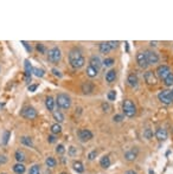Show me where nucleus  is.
<instances>
[{
    "label": "nucleus",
    "instance_id": "a18cd8bd",
    "mask_svg": "<svg viewBox=\"0 0 173 174\" xmlns=\"http://www.w3.org/2000/svg\"><path fill=\"white\" fill-rule=\"evenodd\" d=\"M102 108H103L104 111H107V113H108V111H110V107H109L108 103H103V104H102Z\"/></svg>",
    "mask_w": 173,
    "mask_h": 174
},
{
    "label": "nucleus",
    "instance_id": "8fccbe9b",
    "mask_svg": "<svg viewBox=\"0 0 173 174\" xmlns=\"http://www.w3.org/2000/svg\"><path fill=\"white\" fill-rule=\"evenodd\" d=\"M151 45H152V46H155V45H157V43H155V42H154V43H153V42H151Z\"/></svg>",
    "mask_w": 173,
    "mask_h": 174
},
{
    "label": "nucleus",
    "instance_id": "39448f33",
    "mask_svg": "<svg viewBox=\"0 0 173 174\" xmlns=\"http://www.w3.org/2000/svg\"><path fill=\"white\" fill-rule=\"evenodd\" d=\"M47 58H49V60H50L51 63H54V64L58 63V62L60 60V58H62V52H60L59 47H57V46L52 47L50 51H49V53H47Z\"/></svg>",
    "mask_w": 173,
    "mask_h": 174
},
{
    "label": "nucleus",
    "instance_id": "4c0bfd02",
    "mask_svg": "<svg viewBox=\"0 0 173 174\" xmlns=\"http://www.w3.org/2000/svg\"><path fill=\"white\" fill-rule=\"evenodd\" d=\"M10 135H11V133L10 132H5V134H4V145H6L7 142H8V139H10Z\"/></svg>",
    "mask_w": 173,
    "mask_h": 174
},
{
    "label": "nucleus",
    "instance_id": "f704fd0d",
    "mask_svg": "<svg viewBox=\"0 0 173 174\" xmlns=\"http://www.w3.org/2000/svg\"><path fill=\"white\" fill-rule=\"evenodd\" d=\"M114 63H115V60H114L113 58H106V59L103 60V63H102V64H103L104 66L108 68V66H112Z\"/></svg>",
    "mask_w": 173,
    "mask_h": 174
},
{
    "label": "nucleus",
    "instance_id": "f03ea898",
    "mask_svg": "<svg viewBox=\"0 0 173 174\" xmlns=\"http://www.w3.org/2000/svg\"><path fill=\"white\" fill-rule=\"evenodd\" d=\"M56 104L58 108L69 109L71 105V98L67 94H58L57 98H56Z\"/></svg>",
    "mask_w": 173,
    "mask_h": 174
},
{
    "label": "nucleus",
    "instance_id": "a878e982",
    "mask_svg": "<svg viewBox=\"0 0 173 174\" xmlns=\"http://www.w3.org/2000/svg\"><path fill=\"white\" fill-rule=\"evenodd\" d=\"M14 158H16V160L18 161V162H23L24 160H25V154H24V152H21V151H17L16 152V154H14Z\"/></svg>",
    "mask_w": 173,
    "mask_h": 174
},
{
    "label": "nucleus",
    "instance_id": "0eeeda50",
    "mask_svg": "<svg viewBox=\"0 0 173 174\" xmlns=\"http://www.w3.org/2000/svg\"><path fill=\"white\" fill-rule=\"evenodd\" d=\"M145 55H146V58H147V62H148V65L150 64H157L159 62V56L158 53H155L152 50H147L145 51Z\"/></svg>",
    "mask_w": 173,
    "mask_h": 174
},
{
    "label": "nucleus",
    "instance_id": "2f4dec72",
    "mask_svg": "<svg viewBox=\"0 0 173 174\" xmlns=\"http://www.w3.org/2000/svg\"><path fill=\"white\" fill-rule=\"evenodd\" d=\"M143 136H145L147 140H151V139L153 138V132H152V129H150V128L145 129V130H143Z\"/></svg>",
    "mask_w": 173,
    "mask_h": 174
},
{
    "label": "nucleus",
    "instance_id": "f8f14e48",
    "mask_svg": "<svg viewBox=\"0 0 173 174\" xmlns=\"http://www.w3.org/2000/svg\"><path fill=\"white\" fill-rule=\"evenodd\" d=\"M155 136L159 141H165L167 139V132L164 128H158L155 132Z\"/></svg>",
    "mask_w": 173,
    "mask_h": 174
},
{
    "label": "nucleus",
    "instance_id": "de8ad7c7",
    "mask_svg": "<svg viewBox=\"0 0 173 174\" xmlns=\"http://www.w3.org/2000/svg\"><path fill=\"white\" fill-rule=\"evenodd\" d=\"M52 72H54V75L55 76H58V77H62V73L57 70V69H52Z\"/></svg>",
    "mask_w": 173,
    "mask_h": 174
},
{
    "label": "nucleus",
    "instance_id": "5701e85b",
    "mask_svg": "<svg viewBox=\"0 0 173 174\" xmlns=\"http://www.w3.org/2000/svg\"><path fill=\"white\" fill-rule=\"evenodd\" d=\"M72 167H73V169H75L77 173H83L84 172V167H83L81 161H75L73 165H72Z\"/></svg>",
    "mask_w": 173,
    "mask_h": 174
},
{
    "label": "nucleus",
    "instance_id": "f257e3e1",
    "mask_svg": "<svg viewBox=\"0 0 173 174\" xmlns=\"http://www.w3.org/2000/svg\"><path fill=\"white\" fill-rule=\"evenodd\" d=\"M69 62H70V65L73 69H80L84 65L85 63V59L82 56L81 51L77 49H72L71 51L69 52Z\"/></svg>",
    "mask_w": 173,
    "mask_h": 174
},
{
    "label": "nucleus",
    "instance_id": "37998d69",
    "mask_svg": "<svg viewBox=\"0 0 173 174\" xmlns=\"http://www.w3.org/2000/svg\"><path fill=\"white\" fill-rule=\"evenodd\" d=\"M76 153H77V152H76V148H75V147H70V148H69V154H70L71 156H73Z\"/></svg>",
    "mask_w": 173,
    "mask_h": 174
},
{
    "label": "nucleus",
    "instance_id": "412c9836",
    "mask_svg": "<svg viewBox=\"0 0 173 174\" xmlns=\"http://www.w3.org/2000/svg\"><path fill=\"white\" fill-rule=\"evenodd\" d=\"M13 172L16 174H23L24 172H25V166H24L23 164H20V162H18L13 166Z\"/></svg>",
    "mask_w": 173,
    "mask_h": 174
},
{
    "label": "nucleus",
    "instance_id": "1a4fd4ad",
    "mask_svg": "<svg viewBox=\"0 0 173 174\" xmlns=\"http://www.w3.org/2000/svg\"><path fill=\"white\" fill-rule=\"evenodd\" d=\"M145 81L150 85H155L158 83V78L153 71H146L145 72Z\"/></svg>",
    "mask_w": 173,
    "mask_h": 174
},
{
    "label": "nucleus",
    "instance_id": "7ed1b4c3",
    "mask_svg": "<svg viewBox=\"0 0 173 174\" xmlns=\"http://www.w3.org/2000/svg\"><path fill=\"white\" fill-rule=\"evenodd\" d=\"M122 109H123V113L127 117H133L135 114H137V107L135 104L130 101V99H125L122 104Z\"/></svg>",
    "mask_w": 173,
    "mask_h": 174
},
{
    "label": "nucleus",
    "instance_id": "bb28decb",
    "mask_svg": "<svg viewBox=\"0 0 173 174\" xmlns=\"http://www.w3.org/2000/svg\"><path fill=\"white\" fill-rule=\"evenodd\" d=\"M20 141H21L23 145H25V146H27V147H32V146H33L32 140H31L30 138H27V136H23Z\"/></svg>",
    "mask_w": 173,
    "mask_h": 174
},
{
    "label": "nucleus",
    "instance_id": "79ce46f5",
    "mask_svg": "<svg viewBox=\"0 0 173 174\" xmlns=\"http://www.w3.org/2000/svg\"><path fill=\"white\" fill-rule=\"evenodd\" d=\"M108 44H109L110 49H115V47H117L119 42H114V40H112V42H108Z\"/></svg>",
    "mask_w": 173,
    "mask_h": 174
},
{
    "label": "nucleus",
    "instance_id": "393cba45",
    "mask_svg": "<svg viewBox=\"0 0 173 174\" xmlns=\"http://www.w3.org/2000/svg\"><path fill=\"white\" fill-rule=\"evenodd\" d=\"M98 47H100V51L102 53H108L110 50H112V49H110V46H109V44H108V42L107 43H101Z\"/></svg>",
    "mask_w": 173,
    "mask_h": 174
},
{
    "label": "nucleus",
    "instance_id": "c03bdc74",
    "mask_svg": "<svg viewBox=\"0 0 173 174\" xmlns=\"http://www.w3.org/2000/svg\"><path fill=\"white\" fill-rule=\"evenodd\" d=\"M37 88H38V85H37V84H32V85H30L29 86V91H31V92H33Z\"/></svg>",
    "mask_w": 173,
    "mask_h": 174
},
{
    "label": "nucleus",
    "instance_id": "4468645a",
    "mask_svg": "<svg viewBox=\"0 0 173 174\" xmlns=\"http://www.w3.org/2000/svg\"><path fill=\"white\" fill-rule=\"evenodd\" d=\"M138 156V149H130L125 154V159L127 161H134Z\"/></svg>",
    "mask_w": 173,
    "mask_h": 174
},
{
    "label": "nucleus",
    "instance_id": "4be33fe9",
    "mask_svg": "<svg viewBox=\"0 0 173 174\" xmlns=\"http://www.w3.org/2000/svg\"><path fill=\"white\" fill-rule=\"evenodd\" d=\"M52 116H54V119L57 121V123H60V122H63V121H64V116H63V114H62L60 111H58V110L54 111V113H52Z\"/></svg>",
    "mask_w": 173,
    "mask_h": 174
},
{
    "label": "nucleus",
    "instance_id": "aec40b11",
    "mask_svg": "<svg viewBox=\"0 0 173 174\" xmlns=\"http://www.w3.org/2000/svg\"><path fill=\"white\" fill-rule=\"evenodd\" d=\"M100 165H101L102 168H108V167L110 166V159H109L108 155H104V156L101 158V160H100Z\"/></svg>",
    "mask_w": 173,
    "mask_h": 174
},
{
    "label": "nucleus",
    "instance_id": "864d4df0",
    "mask_svg": "<svg viewBox=\"0 0 173 174\" xmlns=\"http://www.w3.org/2000/svg\"><path fill=\"white\" fill-rule=\"evenodd\" d=\"M3 174H4V173H3Z\"/></svg>",
    "mask_w": 173,
    "mask_h": 174
},
{
    "label": "nucleus",
    "instance_id": "473e14b6",
    "mask_svg": "<svg viewBox=\"0 0 173 174\" xmlns=\"http://www.w3.org/2000/svg\"><path fill=\"white\" fill-rule=\"evenodd\" d=\"M45 164H46V165H47L49 167H55L57 162H56V160H55L54 158H51V156H50V158H47V159H46Z\"/></svg>",
    "mask_w": 173,
    "mask_h": 174
},
{
    "label": "nucleus",
    "instance_id": "9b49d317",
    "mask_svg": "<svg viewBox=\"0 0 173 174\" xmlns=\"http://www.w3.org/2000/svg\"><path fill=\"white\" fill-rule=\"evenodd\" d=\"M137 62H138V64L140 68L142 69H146L148 66V62H147V58H146V55L145 52H139L137 55Z\"/></svg>",
    "mask_w": 173,
    "mask_h": 174
},
{
    "label": "nucleus",
    "instance_id": "ea45409f",
    "mask_svg": "<svg viewBox=\"0 0 173 174\" xmlns=\"http://www.w3.org/2000/svg\"><path fill=\"white\" fill-rule=\"evenodd\" d=\"M37 50L42 53H45V46L43 44H37Z\"/></svg>",
    "mask_w": 173,
    "mask_h": 174
},
{
    "label": "nucleus",
    "instance_id": "f3484780",
    "mask_svg": "<svg viewBox=\"0 0 173 174\" xmlns=\"http://www.w3.org/2000/svg\"><path fill=\"white\" fill-rule=\"evenodd\" d=\"M82 91L84 94H90L94 91V84L90 82H85L82 84Z\"/></svg>",
    "mask_w": 173,
    "mask_h": 174
},
{
    "label": "nucleus",
    "instance_id": "6e6552de",
    "mask_svg": "<svg viewBox=\"0 0 173 174\" xmlns=\"http://www.w3.org/2000/svg\"><path fill=\"white\" fill-rule=\"evenodd\" d=\"M170 73H171V69H170L167 65H160V66H158V69H157V75H158V77H159V78H161L163 81L168 76Z\"/></svg>",
    "mask_w": 173,
    "mask_h": 174
},
{
    "label": "nucleus",
    "instance_id": "dca6fc26",
    "mask_svg": "<svg viewBox=\"0 0 173 174\" xmlns=\"http://www.w3.org/2000/svg\"><path fill=\"white\" fill-rule=\"evenodd\" d=\"M127 82H128V84L132 86V88H135V86L138 85V83H139L138 76L135 73H130L128 76V78H127Z\"/></svg>",
    "mask_w": 173,
    "mask_h": 174
},
{
    "label": "nucleus",
    "instance_id": "603ef678",
    "mask_svg": "<svg viewBox=\"0 0 173 174\" xmlns=\"http://www.w3.org/2000/svg\"><path fill=\"white\" fill-rule=\"evenodd\" d=\"M60 174H67V173H60Z\"/></svg>",
    "mask_w": 173,
    "mask_h": 174
},
{
    "label": "nucleus",
    "instance_id": "7c9ffc66",
    "mask_svg": "<svg viewBox=\"0 0 173 174\" xmlns=\"http://www.w3.org/2000/svg\"><path fill=\"white\" fill-rule=\"evenodd\" d=\"M29 174H41V168L38 165H33L30 171H29Z\"/></svg>",
    "mask_w": 173,
    "mask_h": 174
},
{
    "label": "nucleus",
    "instance_id": "6ab92c4d",
    "mask_svg": "<svg viewBox=\"0 0 173 174\" xmlns=\"http://www.w3.org/2000/svg\"><path fill=\"white\" fill-rule=\"evenodd\" d=\"M45 105L47 108V110H50V111H54V107H55V101H54V98L51 96H47L46 99H45Z\"/></svg>",
    "mask_w": 173,
    "mask_h": 174
},
{
    "label": "nucleus",
    "instance_id": "49530a36",
    "mask_svg": "<svg viewBox=\"0 0 173 174\" xmlns=\"http://www.w3.org/2000/svg\"><path fill=\"white\" fill-rule=\"evenodd\" d=\"M47 141L50 142V143H54V142H56V138H55L54 135H50V136L47 138Z\"/></svg>",
    "mask_w": 173,
    "mask_h": 174
},
{
    "label": "nucleus",
    "instance_id": "c85d7f7f",
    "mask_svg": "<svg viewBox=\"0 0 173 174\" xmlns=\"http://www.w3.org/2000/svg\"><path fill=\"white\" fill-rule=\"evenodd\" d=\"M164 84H165L166 86H171V85L173 84V72H171L168 76L164 79Z\"/></svg>",
    "mask_w": 173,
    "mask_h": 174
},
{
    "label": "nucleus",
    "instance_id": "ddd939ff",
    "mask_svg": "<svg viewBox=\"0 0 173 174\" xmlns=\"http://www.w3.org/2000/svg\"><path fill=\"white\" fill-rule=\"evenodd\" d=\"M31 72H32V66H31V63L26 59L25 60V79L26 82H31Z\"/></svg>",
    "mask_w": 173,
    "mask_h": 174
},
{
    "label": "nucleus",
    "instance_id": "3c124183",
    "mask_svg": "<svg viewBox=\"0 0 173 174\" xmlns=\"http://www.w3.org/2000/svg\"><path fill=\"white\" fill-rule=\"evenodd\" d=\"M171 92H172V96H173V89H172V90H171Z\"/></svg>",
    "mask_w": 173,
    "mask_h": 174
},
{
    "label": "nucleus",
    "instance_id": "9d476101",
    "mask_svg": "<svg viewBox=\"0 0 173 174\" xmlns=\"http://www.w3.org/2000/svg\"><path fill=\"white\" fill-rule=\"evenodd\" d=\"M78 138L83 142L89 141V140L93 139V133L90 130H88V129H81V130H78Z\"/></svg>",
    "mask_w": 173,
    "mask_h": 174
},
{
    "label": "nucleus",
    "instance_id": "a19ab883",
    "mask_svg": "<svg viewBox=\"0 0 173 174\" xmlns=\"http://www.w3.org/2000/svg\"><path fill=\"white\" fill-rule=\"evenodd\" d=\"M113 120H114V122H121V121L123 120V116L120 115V114H117V115H115V116L113 117Z\"/></svg>",
    "mask_w": 173,
    "mask_h": 174
},
{
    "label": "nucleus",
    "instance_id": "72a5a7b5",
    "mask_svg": "<svg viewBox=\"0 0 173 174\" xmlns=\"http://www.w3.org/2000/svg\"><path fill=\"white\" fill-rule=\"evenodd\" d=\"M107 97H108L109 101H115V98H116V91H115V90H110V91H108Z\"/></svg>",
    "mask_w": 173,
    "mask_h": 174
},
{
    "label": "nucleus",
    "instance_id": "423d86ee",
    "mask_svg": "<svg viewBox=\"0 0 173 174\" xmlns=\"http://www.w3.org/2000/svg\"><path fill=\"white\" fill-rule=\"evenodd\" d=\"M21 116L23 117H25V119H29V120H32L34 117H37V111L34 108L32 107H25V108H23L21 110Z\"/></svg>",
    "mask_w": 173,
    "mask_h": 174
},
{
    "label": "nucleus",
    "instance_id": "cd10ccee",
    "mask_svg": "<svg viewBox=\"0 0 173 174\" xmlns=\"http://www.w3.org/2000/svg\"><path fill=\"white\" fill-rule=\"evenodd\" d=\"M60 132H62V127H60L59 123H55L51 126V133L52 134H59Z\"/></svg>",
    "mask_w": 173,
    "mask_h": 174
},
{
    "label": "nucleus",
    "instance_id": "a211bd4d",
    "mask_svg": "<svg viewBox=\"0 0 173 174\" xmlns=\"http://www.w3.org/2000/svg\"><path fill=\"white\" fill-rule=\"evenodd\" d=\"M116 78V71L115 70H109L107 73H106V81L108 83H113Z\"/></svg>",
    "mask_w": 173,
    "mask_h": 174
},
{
    "label": "nucleus",
    "instance_id": "58836bf2",
    "mask_svg": "<svg viewBox=\"0 0 173 174\" xmlns=\"http://www.w3.org/2000/svg\"><path fill=\"white\" fill-rule=\"evenodd\" d=\"M7 162V156L6 155H0V166L5 165Z\"/></svg>",
    "mask_w": 173,
    "mask_h": 174
},
{
    "label": "nucleus",
    "instance_id": "b1692460",
    "mask_svg": "<svg viewBox=\"0 0 173 174\" xmlns=\"http://www.w3.org/2000/svg\"><path fill=\"white\" fill-rule=\"evenodd\" d=\"M85 72H86V75H88L89 77H91V78L96 77V76H97V73H98V71H97L96 69H94L93 66H90V65L86 68V71H85Z\"/></svg>",
    "mask_w": 173,
    "mask_h": 174
},
{
    "label": "nucleus",
    "instance_id": "09e8293b",
    "mask_svg": "<svg viewBox=\"0 0 173 174\" xmlns=\"http://www.w3.org/2000/svg\"><path fill=\"white\" fill-rule=\"evenodd\" d=\"M125 174H138V173H137V172H134V171H132V169H130V171H127V172H126Z\"/></svg>",
    "mask_w": 173,
    "mask_h": 174
},
{
    "label": "nucleus",
    "instance_id": "c756f323",
    "mask_svg": "<svg viewBox=\"0 0 173 174\" xmlns=\"http://www.w3.org/2000/svg\"><path fill=\"white\" fill-rule=\"evenodd\" d=\"M32 72L34 73V76H37V77H43L44 76V70L39 69V68H33Z\"/></svg>",
    "mask_w": 173,
    "mask_h": 174
},
{
    "label": "nucleus",
    "instance_id": "e433bc0d",
    "mask_svg": "<svg viewBox=\"0 0 173 174\" xmlns=\"http://www.w3.org/2000/svg\"><path fill=\"white\" fill-rule=\"evenodd\" d=\"M96 156H97V151H93V152H90V153L88 154V159H89V160H94Z\"/></svg>",
    "mask_w": 173,
    "mask_h": 174
},
{
    "label": "nucleus",
    "instance_id": "2eb2a0df",
    "mask_svg": "<svg viewBox=\"0 0 173 174\" xmlns=\"http://www.w3.org/2000/svg\"><path fill=\"white\" fill-rule=\"evenodd\" d=\"M90 66H93L97 71L100 70V68H101V60H100V58H98L97 56H93L90 58Z\"/></svg>",
    "mask_w": 173,
    "mask_h": 174
},
{
    "label": "nucleus",
    "instance_id": "20e7f679",
    "mask_svg": "<svg viewBox=\"0 0 173 174\" xmlns=\"http://www.w3.org/2000/svg\"><path fill=\"white\" fill-rule=\"evenodd\" d=\"M158 98H159L160 102L164 103V104H166V105H170V104L173 103L172 92H171V90H167V89L160 91V92L158 94Z\"/></svg>",
    "mask_w": 173,
    "mask_h": 174
},
{
    "label": "nucleus",
    "instance_id": "c9c22d12",
    "mask_svg": "<svg viewBox=\"0 0 173 174\" xmlns=\"http://www.w3.org/2000/svg\"><path fill=\"white\" fill-rule=\"evenodd\" d=\"M56 152H57V154H64V152H65L64 146L63 145H58L56 147Z\"/></svg>",
    "mask_w": 173,
    "mask_h": 174
}]
</instances>
